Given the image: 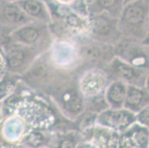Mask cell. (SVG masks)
<instances>
[{
    "instance_id": "cell-4",
    "label": "cell",
    "mask_w": 149,
    "mask_h": 148,
    "mask_svg": "<svg viewBox=\"0 0 149 148\" xmlns=\"http://www.w3.org/2000/svg\"><path fill=\"white\" fill-rule=\"evenodd\" d=\"M104 71L108 79L120 81L127 85L145 87L149 71L135 67L115 56L105 65Z\"/></svg>"
},
{
    "instance_id": "cell-14",
    "label": "cell",
    "mask_w": 149,
    "mask_h": 148,
    "mask_svg": "<svg viewBox=\"0 0 149 148\" xmlns=\"http://www.w3.org/2000/svg\"><path fill=\"white\" fill-rule=\"evenodd\" d=\"M127 86L120 81H112L105 89V100L111 109L123 108L125 99L126 96Z\"/></svg>"
},
{
    "instance_id": "cell-5",
    "label": "cell",
    "mask_w": 149,
    "mask_h": 148,
    "mask_svg": "<svg viewBox=\"0 0 149 148\" xmlns=\"http://www.w3.org/2000/svg\"><path fill=\"white\" fill-rule=\"evenodd\" d=\"M79 51L83 60L96 65H105L115 57L113 46L93 39L81 44Z\"/></svg>"
},
{
    "instance_id": "cell-10",
    "label": "cell",
    "mask_w": 149,
    "mask_h": 148,
    "mask_svg": "<svg viewBox=\"0 0 149 148\" xmlns=\"http://www.w3.org/2000/svg\"><path fill=\"white\" fill-rule=\"evenodd\" d=\"M47 24V23L39 21L31 22L15 30L12 37L18 44L34 45L40 41L42 33Z\"/></svg>"
},
{
    "instance_id": "cell-33",
    "label": "cell",
    "mask_w": 149,
    "mask_h": 148,
    "mask_svg": "<svg viewBox=\"0 0 149 148\" xmlns=\"http://www.w3.org/2000/svg\"><path fill=\"white\" fill-rule=\"evenodd\" d=\"M148 147H149V139H148Z\"/></svg>"
},
{
    "instance_id": "cell-6",
    "label": "cell",
    "mask_w": 149,
    "mask_h": 148,
    "mask_svg": "<svg viewBox=\"0 0 149 148\" xmlns=\"http://www.w3.org/2000/svg\"><path fill=\"white\" fill-rule=\"evenodd\" d=\"M79 90L74 87L57 86L53 96L63 110L70 116H78L84 108L83 99Z\"/></svg>"
},
{
    "instance_id": "cell-18",
    "label": "cell",
    "mask_w": 149,
    "mask_h": 148,
    "mask_svg": "<svg viewBox=\"0 0 149 148\" xmlns=\"http://www.w3.org/2000/svg\"><path fill=\"white\" fill-rule=\"evenodd\" d=\"M44 141V136L40 133H32L28 138V143L33 147L40 146L43 144Z\"/></svg>"
},
{
    "instance_id": "cell-17",
    "label": "cell",
    "mask_w": 149,
    "mask_h": 148,
    "mask_svg": "<svg viewBox=\"0 0 149 148\" xmlns=\"http://www.w3.org/2000/svg\"><path fill=\"white\" fill-rule=\"evenodd\" d=\"M136 122L149 130V105L136 114Z\"/></svg>"
},
{
    "instance_id": "cell-8",
    "label": "cell",
    "mask_w": 149,
    "mask_h": 148,
    "mask_svg": "<svg viewBox=\"0 0 149 148\" xmlns=\"http://www.w3.org/2000/svg\"><path fill=\"white\" fill-rule=\"evenodd\" d=\"M108 76L104 70L93 69L85 73L79 81V89L85 98L98 96L106 88Z\"/></svg>"
},
{
    "instance_id": "cell-22",
    "label": "cell",
    "mask_w": 149,
    "mask_h": 148,
    "mask_svg": "<svg viewBox=\"0 0 149 148\" xmlns=\"http://www.w3.org/2000/svg\"><path fill=\"white\" fill-rule=\"evenodd\" d=\"M5 66H6V60H5L3 56L0 53V73H2V70H4Z\"/></svg>"
},
{
    "instance_id": "cell-24",
    "label": "cell",
    "mask_w": 149,
    "mask_h": 148,
    "mask_svg": "<svg viewBox=\"0 0 149 148\" xmlns=\"http://www.w3.org/2000/svg\"><path fill=\"white\" fill-rule=\"evenodd\" d=\"M146 88L148 90V91L149 92V74L147 77V79H146Z\"/></svg>"
},
{
    "instance_id": "cell-2",
    "label": "cell",
    "mask_w": 149,
    "mask_h": 148,
    "mask_svg": "<svg viewBox=\"0 0 149 148\" xmlns=\"http://www.w3.org/2000/svg\"><path fill=\"white\" fill-rule=\"evenodd\" d=\"M115 56L134 67L149 71V48L142 42L123 37L113 45Z\"/></svg>"
},
{
    "instance_id": "cell-19",
    "label": "cell",
    "mask_w": 149,
    "mask_h": 148,
    "mask_svg": "<svg viewBox=\"0 0 149 148\" xmlns=\"http://www.w3.org/2000/svg\"><path fill=\"white\" fill-rule=\"evenodd\" d=\"M75 145H74V141L71 140L70 138H65L64 140H62L60 142L59 148H74Z\"/></svg>"
},
{
    "instance_id": "cell-23",
    "label": "cell",
    "mask_w": 149,
    "mask_h": 148,
    "mask_svg": "<svg viewBox=\"0 0 149 148\" xmlns=\"http://www.w3.org/2000/svg\"><path fill=\"white\" fill-rule=\"evenodd\" d=\"M142 42L149 48V32L148 33V34L146 35V36L144 38V39Z\"/></svg>"
},
{
    "instance_id": "cell-16",
    "label": "cell",
    "mask_w": 149,
    "mask_h": 148,
    "mask_svg": "<svg viewBox=\"0 0 149 148\" xmlns=\"http://www.w3.org/2000/svg\"><path fill=\"white\" fill-rule=\"evenodd\" d=\"M128 129L127 137L131 146L136 148L148 147L149 130L147 127L136 122Z\"/></svg>"
},
{
    "instance_id": "cell-7",
    "label": "cell",
    "mask_w": 149,
    "mask_h": 148,
    "mask_svg": "<svg viewBox=\"0 0 149 148\" xmlns=\"http://www.w3.org/2000/svg\"><path fill=\"white\" fill-rule=\"evenodd\" d=\"M100 124L112 128L124 130L136 122V114L125 108L108 109L100 113L97 117Z\"/></svg>"
},
{
    "instance_id": "cell-27",
    "label": "cell",
    "mask_w": 149,
    "mask_h": 148,
    "mask_svg": "<svg viewBox=\"0 0 149 148\" xmlns=\"http://www.w3.org/2000/svg\"><path fill=\"white\" fill-rule=\"evenodd\" d=\"M143 1H144L145 3H146V5H147V6L149 8V0H143Z\"/></svg>"
},
{
    "instance_id": "cell-12",
    "label": "cell",
    "mask_w": 149,
    "mask_h": 148,
    "mask_svg": "<svg viewBox=\"0 0 149 148\" xmlns=\"http://www.w3.org/2000/svg\"><path fill=\"white\" fill-rule=\"evenodd\" d=\"M149 105V92L146 87L128 85L123 108L137 114Z\"/></svg>"
},
{
    "instance_id": "cell-25",
    "label": "cell",
    "mask_w": 149,
    "mask_h": 148,
    "mask_svg": "<svg viewBox=\"0 0 149 148\" xmlns=\"http://www.w3.org/2000/svg\"><path fill=\"white\" fill-rule=\"evenodd\" d=\"M79 148H93L91 145H82V146L79 147Z\"/></svg>"
},
{
    "instance_id": "cell-11",
    "label": "cell",
    "mask_w": 149,
    "mask_h": 148,
    "mask_svg": "<svg viewBox=\"0 0 149 148\" xmlns=\"http://www.w3.org/2000/svg\"><path fill=\"white\" fill-rule=\"evenodd\" d=\"M13 48L10 49L6 55V66L9 70L13 72L22 70L26 67L28 62H31L33 51L30 46L16 44Z\"/></svg>"
},
{
    "instance_id": "cell-21",
    "label": "cell",
    "mask_w": 149,
    "mask_h": 148,
    "mask_svg": "<svg viewBox=\"0 0 149 148\" xmlns=\"http://www.w3.org/2000/svg\"><path fill=\"white\" fill-rule=\"evenodd\" d=\"M76 0H55V2L60 5H64V6H68V5H71L73 3L75 2Z\"/></svg>"
},
{
    "instance_id": "cell-31",
    "label": "cell",
    "mask_w": 149,
    "mask_h": 148,
    "mask_svg": "<svg viewBox=\"0 0 149 148\" xmlns=\"http://www.w3.org/2000/svg\"><path fill=\"white\" fill-rule=\"evenodd\" d=\"M148 25H149V16H148Z\"/></svg>"
},
{
    "instance_id": "cell-28",
    "label": "cell",
    "mask_w": 149,
    "mask_h": 148,
    "mask_svg": "<svg viewBox=\"0 0 149 148\" xmlns=\"http://www.w3.org/2000/svg\"><path fill=\"white\" fill-rule=\"evenodd\" d=\"M131 1H134V0H124V3H125V4H126V3H128V2H131Z\"/></svg>"
},
{
    "instance_id": "cell-32",
    "label": "cell",
    "mask_w": 149,
    "mask_h": 148,
    "mask_svg": "<svg viewBox=\"0 0 149 148\" xmlns=\"http://www.w3.org/2000/svg\"><path fill=\"white\" fill-rule=\"evenodd\" d=\"M1 110V109H0ZM0 116H1V110H0Z\"/></svg>"
},
{
    "instance_id": "cell-9",
    "label": "cell",
    "mask_w": 149,
    "mask_h": 148,
    "mask_svg": "<svg viewBox=\"0 0 149 148\" xmlns=\"http://www.w3.org/2000/svg\"><path fill=\"white\" fill-rule=\"evenodd\" d=\"M0 20L5 24L19 27L35 21L22 10L16 2L0 1Z\"/></svg>"
},
{
    "instance_id": "cell-20",
    "label": "cell",
    "mask_w": 149,
    "mask_h": 148,
    "mask_svg": "<svg viewBox=\"0 0 149 148\" xmlns=\"http://www.w3.org/2000/svg\"><path fill=\"white\" fill-rule=\"evenodd\" d=\"M108 146L109 148H120V140H119V138L114 136L110 138L108 142Z\"/></svg>"
},
{
    "instance_id": "cell-30",
    "label": "cell",
    "mask_w": 149,
    "mask_h": 148,
    "mask_svg": "<svg viewBox=\"0 0 149 148\" xmlns=\"http://www.w3.org/2000/svg\"><path fill=\"white\" fill-rule=\"evenodd\" d=\"M122 148H131L130 146H128V145H125V146L122 147Z\"/></svg>"
},
{
    "instance_id": "cell-15",
    "label": "cell",
    "mask_w": 149,
    "mask_h": 148,
    "mask_svg": "<svg viewBox=\"0 0 149 148\" xmlns=\"http://www.w3.org/2000/svg\"><path fill=\"white\" fill-rule=\"evenodd\" d=\"M124 5V0H92L88 5V11L89 15L107 13L118 19Z\"/></svg>"
},
{
    "instance_id": "cell-26",
    "label": "cell",
    "mask_w": 149,
    "mask_h": 148,
    "mask_svg": "<svg viewBox=\"0 0 149 148\" xmlns=\"http://www.w3.org/2000/svg\"><path fill=\"white\" fill-rule=\"evenodd\" d=\"M5 1H7V2H16L19 1V0H5Z\"/></svg>"
},
{
    "instance_id": "cell-1",
    "label": "cell",
    "mask_w": 149,
    "mask_h": 148,
    "mask_svg": "<svg viewBox=\"0 0 149 148\" xmlns=\"http://www.w3.org/2000/svg\"><path fill=\"white\" fill-rule=\"evenodd\" d=\"M149 8L143 0L124 5L118 18V28L124 37L143 41L149 32Z\"/></svg>"
},
{
    "instance_id": "cell-29",
    "label": "cell",
    "mask_w": 149,
    "mask_h": 148,
    "mask_svg": "<svg viewBox=\"0 0 149 148\" xmlns=\"http://www.w3.org/2000/svg\"><path fill=\"white\" fill-rule=\"evenodd\" d=\"M85 1L86 2V4H87V5H88V4L91 2L92 0H85Z\"/></svg>"
},
{
    "instance_id": "cell-3",
    "label": "cell",
    "mask_w": 149,
    "mask_h": 148,
    "mask_svg": "<svg viewBox=\"0 0 149 148\" xmlns=\"http://www.w3.org/2000/svg\"><path fill=\"white\" fill-rule=\"evenodd\" d=\"M89 31L93 40L113 46L122 37L118 19L107 13L89 15Z\"/></svg>"
},
{
    "instance_id": "cell-13",
    "label": "cell",
    "mask_w": 149,
    "mask_h": 148,
    "mask_svg": "<svg viewBox=\"0 0 149 148\" xmlns=\"http://www.w3.org/2000/svg\"><path fill=\"white\" fill-rule=\"evenodd\" d=\"M16 3L30 18L48 24L51 20L50 10L43 0H19Z\"/></svg>"
}]
</instances>
